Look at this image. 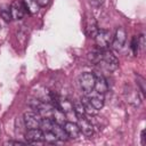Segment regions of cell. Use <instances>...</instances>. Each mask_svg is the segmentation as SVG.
Wrapping results in <instances>:
<instances>
[{
	"instance_id": "cell-12",
	"label": "cell",
	"mask_w": 146,
	"mask_h": 146,
	"mask_svg": "<svg viewBox=\"0 0 146 146\" xmlns=\"http://www.w3.org/2000/svg\"><path fill=\"white\" fill-rule=\"evenodd\" d=\"M94 89H95L97 92L102 94V95H104V94H106V92L108 91V83H107V80L104 78V75L99 74V75L96 76V81H95V87H94Z\"/></svg>"
},
{
	"instance_id": "cell-7",
	"label": "cell",
	"mask_w": 146,
	"mask_h": 146,
	"mask_svg": "<svg viewBox=\"0 0 146 146\" xmlns=\"http://www.w3.org/2000/svg\"><path fill=\"white\" fill-rule=\"evenodd\" d=\"M10 13H11L13 19H17V21L22 19L24 17V15L27 13L23 0H15L10 5Z\"/></svg>"
},
{
	"instance_id": "cell-26",
	"label": "cell",
	"mask_w": 146,
	"mask_h": 146,
	"mask_svg": "<svg viewBox=\"0 0 146 146\" xmlns=\"http://www.w3.org/2000/svg\"><path fill=\"white\" fill-rule=\"evenodd\" d=\"M5 145H25V143H22V141H14V140H9V141H6Z\"/></svg>"
},
{
	"instance_id": "cell-8",
	"label": "cell",
	"mask_w": 146,
	"mask_h": 146,
	"mask_svg": "<svg viewBox=\"0 0 146 146\" xmlns=\"http://www.w3.org/2000/svg\"><path fill=\"white\" fill-rule=\"evenodd\" d=\"M78 125L80 129V132L84 135L86 137H91L94 133V125L91 122L83 115H78Z\"/></svg>"
},
{
	"instance_id": "cell-18",
	"label": "cell",
	"mask_w": 146,
	"mask_h": 146,
	"mask_svg": "<svg viewBox=\"0 0 146 146\" xmlns=\"http://www.w3.org/2000/svg\"><path fill=\"white\" fill-rule=\"evenodd\" d=\"M0 17H1L6 23H8V22H10V21L13 19L11 13H10V7H9V6H3V7L0 9Z\"/></svg>"
},
{
	"instance_id": "cell-1",
	"label": "cell",
	"mask_w": 146,
	"mask_h": 146,
	"mask_svg": "<svg viewBox=\"0 0 146 146\" xmlns=\"http://www.w3.org/2000/svg\"><path fill=\"white\" fill-rule=\"evenodd\" d=\"M95 81H96V75L94 73H91V72H84V73L80 74V76L78 79L80 89L84 94H89L90 91L94 90Z\"/></svg>"
},
{
	"instance_id": "cell-11",
	"label": "cell",
	"mask_w": 146,
	"mask_h": 146,
	"mask_svg": "<svg viewBox=\"0 0 146 146\" xmlns=\"http://www.w3.org/2000/svg\"><path fill=\"white\" fill-rule=\"evenodd\" d=\"M64 130L65 132L67 133L68 138H73V139H76L79 136H80V129H79V125L78 123L75 122H71V121H66L64 123Z\"/></svg>"
},
{
	"instance_id": "cell-22",
	"label": "cell",
	"mask_w": 146,
	"mask_h": 146,
	"mask_svg": "<svg viewBox=\"0 0 146 146\" xmlns=\"http://www.w3.org/2000/svg\"><path fill=\"white\" fill-rule=\"evenodd\" d=\"M130 44H131L130 48H131L133 55H137V52H138V50H139V49H138V38H137V36H132Z\"/></svg>"
},
{
	"instance_id": "cell-24",
	"label": "cell",
	"mask_w": 146,
	"mask_h": 146,
	"mask_svg": "<svg viewBox=\"0 0 146 146\" xmlns=\"http://www.w3.org/2000/svg\"><path fill=\"white\" fill-rule=\"evenodd\" d=\"M89 2H90V5L94 6V7H99V6L104 2V0H89Z\"/></svg>"
},
{
	"instance_id": "cell-13",
	"label": "cell",
	"mask_w": 146,
	"mask_h": 146,
	"mask_svg": "<svg viewBox=\"0 0 146 146\" xmlns=\"http://www.w3.org/2000/svg\"><path fill=\"white\" fill-rule=\"evenodd\" d=\"M51 119L54 120L55 123L60 124V125H64V123L66 122L65 113L60 108H58L56 106H52V108H51Z\"/></svg>"
},
{
	"instance_id": "cell-9",
	"label": "cell",
	"mask_w": 146,
	"mask_h": 146,
	"mask_svg": "<svg viewBox=\"0 0 146 146\" xmlns=\"http://www.w3.org/2000/svg\"><path fill=\"white\" fill-rule=\"evenodd\" d=\"M88 96L89 102L91 103V105L94 106V108L96 111H99L103 108L104 106V95L97 92V91H90L89 94H84Z\"/></svg>"
},
{
	"instance_id": "cell-6",
	"label": "cell",
	"mask_w": 146,
	"mask_h": 146,
	"mask_svg": "<svg viewBox=\"0 0 146 146\" xmlns=\"http://www.w3.org/2000/svg\"><path fill=\"white\" fill-rule=\"evenodd\" d=\"M125 40H127V32H125V29L123 26H119L115 31V34H114V38L112 40V47L115 49V50H121L125 43Z\"/></svg>"
},
{
	"instance_id": "cell-25",
	"label": "cell",
	"mask_w": 146,
	"mask_h": 146,
	"mask_svg": "<svg viewBox=\"0 0 146 146\" xmlns=\"http://www.w3.org/2000/svg\"><path fill=\"white\" fill-rule=\"evenodd\" d=\"M49 1H50V0H36L39 7H46V6L49 3Z\"/></svg>"
},
{
	"instance_id": "cell-21",
	"label": "cell",
	"mask_w": 146,
	"mask_h": 146,
	"mask_svg": "<svg viewBox=\"0 0 146 146\" xmlns=\"http://www.w3.org/2000/svg\"><path fill=\"white\" fill-rule=\"evenodd\" d=\"M73 111H74V113L76 114V116H78V115H84L86 111H84V107H83L81 100L73 103Z\"/></svg>"
},
{
	"instance_id": "cell-17",
	"label": "cell",
	"mask_w": 146,
	"mask_h": 146,
	"mask_svg": "<svg viewBox=\"0 0 146 146\" xmlns=\"http://www.w3.org/2000/svg\"><path fill=\"white\" fill-rule=\"evenodd\" d=\"M81 103H82V105H83V107H84V111H86V113L95 114V113L97 112V111L94 108V106L91 105V103L89 102V99H88V96H87V95L82 96V98H81Z\"/></svg>"
},
{
	"instance_id": "cell-19",
	"label": "cell",
	"mask_w": 146,
	"mask_h": 146,
	"mask_svg": "<svg viewBox=\"0 0 146 146\" xmlns=\"http://www.w3.org/2000/svg\"><path fill=\"white\" fill-rule=\"evenodd\" d=\"M43 132V140L49 144H55L58 141V138L52 131H42Z\"/></svg>"
},
{
	"instance_id": "cell-20",
	"label": "cell",
	"mask_w": 146,
	"mask_h": 146,
	"mask_svg": "<svg viewBox=\"0 0 146 146\" xmlns=\"http://www.w3.org/2000/svg\"><path fill=\"white\" fill-rule=\"evenodd\" d=\"M136 81H137V86L140 90V92L143 94V96L146 95V82H145V79L140 75H136Z\"/></svg>"
},
{
	"instance_id": "cell-10",
	"label": "cell",
	"mask_w": 146,
	"mask_h": 146,
	"mask_svg": "<svg viewBox=\"0 0 146 146\" xmlns=\"http://www.w3.org/2000/svg\"><path fill=\"white\" fill-rule=\"evenodd\" d=\"M25 139L29 143H38L43 140V132L40 128L36 129H27L25 131Z\"/></svg>"
},
{
	"instance_id": "cell-27",
	"label": "cell",
	"mask_w": 146,
	"mask_h": 146,
	"mask_svg": "<svg viewBox=\"0 0 146 146\" xmlns=\"http://www.w3.org/2000/svg\"><path fill=\"white\" fill-rule=\"evenodd\" d=\"M140 138H141V145H145V130H141Z\"/></svg>"
},
{
	"instance_id": "cell-14",
	"label": "cell",
	"mask_w": 146,
	"mask_h": 146,
	"mask_svg": "<svg viewBox=\"0 0 146 146\" xmlns=\"http://www.w3.org/2000/svg\"><path fill=\"white\" fill-rule=\"evenodd\" d=\"M51 131L56 135V137L58 138V140H63V141H65V140H67V138H68L67 133H66V132H65V130H64V127H63V125H60V124L54 123Z\"/></svg>"
},
{
	"instance_id": "cell-2",
	"label": "cell",
	"mask_w": 146,
	"mask_h": 146,
	"mask_svg": "<svg viewBox=\"0 0 146 146\" xmlns=\"http://www.w3.org/2000/svg\"><path fill=\"white\" fill-rule=\"evenodd\" d=\"M99 63H103L105 68L110 72L115 71L119 67V59L112 51H110L107 49H102V56H100Z\"/></svg>"
},
{
	"instance_id": "cell-3",
	"label": "cell",
	"mask_w": 146,
	"mask_h": 146,
	"mask_svg": "<svg viewBox=\"0 0 146 146\" xmlns=\"http://www.w3.org/2000/svg\"><path fill=\"white\" fill-rule=\"evenodd\" d=\"M23 121H24L26 129H36V128H40L41 115L35 111L25 112L23 115Z\"/></svg>"
},
{
	"instance_id": "cell-4",
	"label": "cell",
	"mask_w": 146,
	"mask_h": 146,
	"mask_svg": "<svg viewBox=\"0 0 146 146\" xmlns=\"http://www.w3.org/2000/svg\"><path fill=\"white\" fill-rule=\"evenodd\" d=\"M95 42L97 44V47L99 49H106L110 43L112 42V38H111V32L107 30H98V32L95 35Z\"/></svg>"
},
{
	"instance_id": "cell-16",
	"label": "cell",
	"mask_w": 146,
	"mask_h": 146,
	"mask_svg": "<svg viewBox=\"0 0 146 146\" xmlns=\"http://www.w3.org/2000/svg\"><path fill=\"white\" fill-rule=\"evenodd\" d=\"M24 6L26 8V11H29L30 14H36L39 11V5L36 2V0H23Z\"/></svg>"
},
{
	"instance_id": "cell-5",
	"label": "cell",
	"mask_w": 146,
	"mask_h": 146,
	"mask_svg": "<svg viewBox=\"0 0 146 146\" xmlns=\"http://www.w3.org/2000/svg\"><path fill=\"white\" fill-rule=\"evenodd\" d=\"M98 25H97V21L96 18L91 15V14H87L86 18H84V32L87 34V36L89 38H95L96 33L98 32Z\"/></svg>"
},
{
	"instance_id": "cell-23",
	"label": "cell",
	"mask_w": 146,
	"mask_h": 146,
	"mask_svg": "<svg viewBox=\"0 0 146 146\" xmlns=\"http://www.w3.org/2000/svg\"><path fill=\"white\" fill-rule=\"evenodd\" d=\"M137 38H138V49L139 50H144L145 49V35L141 34V35H139Z\"/></svg>"
},
{
	"instance_id": "cell-15",
	"label": "cell",
	"mask_w": 146,
	"mask_h": 146,
	"mask_svg": "<svg viewBox=\"0 0 146 146\" xmlns=\"http://www.w3.org/2000/svg\"><path fill=\"white\" fill-rule=\"evenodd\" d=\"M54 120L49 116H43L41 117V122H40V129L42 131H51L52 125H54Z\"/></svg>"
}]
</instances>
